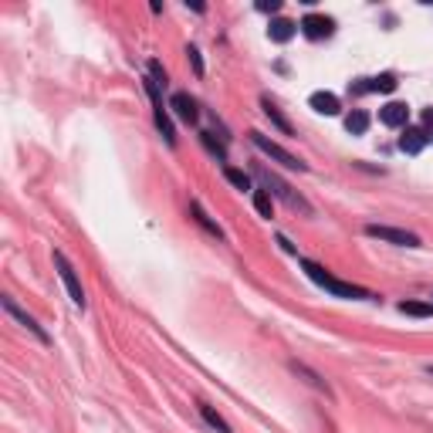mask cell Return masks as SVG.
<instances>
[{
	"instance_id": "19",
	"label": "cell",
	"mask_w": 433,
	"mask_h": 433,
	"mask_svg": "<svg viewBox=\"0 0 433 433\" xmlns=\"http://www.w3.org/2000/svg\"><path fill=\"white\" fill-rule=\"evenodd\" d=\"M190 210H193V220H197V224H204L206 230H210V234H217V237H224V230L217 227V224H213V220H210V217H206V210L200 204H197V200H193V204H190Z\"/></svg>"
},
{
	"instance_id": "1",
	"label": "cell",
	"mask_w": 433,
	"mask_h": 433,
	"mask_svg": "<svg viewBox=\"0 0 433 433\" xmlns=\"http://www.w3.org/2000/svg\"><path fill=\"white\" fill-rule=\"evenodd\" d=\"M302 268H305V275L315 284H322L325 291H332L335 298H369V291L366 288H359V284H352V281H338V278H332L325 268H318L315 261H302Z\"/></svg>"
},
{
	"instance_id": "4",
	"label": "cell",
	"mask_w": 433,
	"mask_h": 433,
	"mask_svg": "<svg viewBox=\"0 0 433 433\" xmlns=\"http://www.w3.org/2000/svg\"><path fill=\"white\" fill-rule=\"evenodd\" d=\"M366 234H369V237H379V240H386V244H396V247H420V237L409 234V230H400V227L366 224Z\"/></svg>"
},
{
	"instance_id": "20",
	"label": "cell",
	"mask_w": 433,
	"mask_h": 433,
	"mask_svg": "<svg viewBox=\"0 0 433 433\" xmlns=\"http://www.w3.org/2000/svg\"><path fill=\"white\" fill-rule=\"evenodd\" d=\"M261 105H264V115H268V119H271V122H275V126H278L281 132H284V136H291V126H288V119L281 115L278 108H275V105L268 102V99H264V102H261Z\"/></svg>"
},
{
	"instance_id": "8",
	"label": "cell",
	"mask_w": 433,
	"mask_h": 433,
	"mask_svg": "<svg viewBox=\"0 0 433 433\" xmlns=\"http://www.w3.org/2000/svg\"><path fill=\"white\" fill-rule=\"evenodd\" d=\"M409 119V105L407 102H386L379 108V122L389 129H403Z\"/></svg>"
},
{
	"instance_id": "2",
	"label": "cell",
	"mask_w": 433,
	"mask_h": 433,
	"mask_svg": "<svg viewBox=\"0 0 433 433\" xmlns=\"http://www.w3.org/2000/svg\"><path fill=\"white\" fill-rule=\"evenodd\" d=\"M251 142H254V146H257V149H261L264 156L278 159V163L284 166V170H298V173H305V170H308V166L302 163V159H298V156H291L288 149H281L278 142H271V139H268L264 132H251Z\"/></svg>"
},
{
	"instance_id": "26",
	"label": "cell",
	"mask_w": 433,
	"mask_h": 433,
	"mask_svg": "<svg viewBox=\"0 0 433 433\" xmlns=\"http://www.w3.org/2000/svg\"><path fill=\"white\" fill-rule=\"evenodd\" d=\"M423 132H433V108L423 112Z\"/></svg>"
},
{
	"instance_id": "3",
	"label": "cell",
	"mask_w": 433,
	"mask_h": 433,
	"mask_svg": "<svg viewBox=\"0 0 433 433\" xmlns=\"http://www.w3.org/2000/svg\"><path fill=\"white\" fill-rule=\"evenodd\" d=\"M54 268H58V275L65 281V288H68V295H72V302L78 308H85V291H81V281H78L75 268H72V261L61 254V251H54Z\"/></svg>"
},
{
	"instance_id": "16",
	"label": "cell",
	"mask_w": 433,
	"mask_h": 433,
	"mask_svg": "<svg viewBox=\"0 0 433 433\" xmlns=\"http://www.w3.org/2000/svg\"><path fill=\"white\" fill-rule=\"evenodd\" d=\"M200 413H204V420L210 423V427H213V430L230 433V423H227V420H224V416H220V413H217L213 407H206V403H200Z\"/></svg>"
},
{
	"instance_id": "25",
	"label": "cell",
	"mask_w": 433,
	"mask_h": 433,
	"mask_svg": "<svg viewBox=\"0 0 433 433\" xmlns=\"http://www.w3.org/2000/svg\"><path fill=\"white\" fill-rule=\"evenodd\" d=\"M190 61H193V68H197V75H204V61H200V51H197V48H190Z\"/></svg>"
},
{
	"instance_id": "10",
	"label": "cell",
	"mask_w": 433,
	"mask_h": 433,
	"mask_svg": "<svg viewBox=\"0 0 433 433\" xmlns=\"http://www.w3.org/2000/svg\"><path fill=\"white\" fill-rule=\"evenodd\" d=\"M170 108L177 112L183 122H190V126H193V122L200 119V112H197V102H193V99H190L186 92H177V95L170 99Z\"/></svg>"
},
{
	"instance_id": "5",
	"label": "cell",
	"mask_w": 433,
	"mask_h": 433,
	"mask_svg": "<svg viewBox=\"0 0 433 433\" xmlns=\"http://www.w3.org/2000/svg\"><path fill=\"white\" fill-rule=\"evenodd\" d=\"M261 179L268 183V190L275 186V193H278V197H281V200H284V204H288V206H295V210H305V213H311V206H308L305 200H302V197H298V193H295V190L288 186V183H281V179L275 177V173H268V170H261Z\"/></svg>"
},
{
	"instance_id": "21",
	"label": "cell",
	"mask_w": 433,
	"mask_h": 433,
	"mask_svg": "<svg viewBox=\"0 0 433 433\" xmlns=\"http://www.w3.org/2000/svg\"><path fill=\"white\" fill-rule=\"evenodd\" d=\"M224 179L234 183L237 190H251V177H247V173H240V170H234V166H224Z\"/></svg>"
},
{
	"instance_id": "7",
	"label": "cell",
	"mask_w": 433,
	"mask_h": 433,
	"mask_svg": "<svg viewBox=\"0 0 433 433\" xmlns=\"http://www.w3.org/2000/svg\"><path fill=\"white\" fill-rule=\"evenodd\" d=\"M298 27H302V34H305V38H311V41H322V38H329L332 31H335V21L325 17V14H308Z\"/></svg>"
},
{
	"instance_id": "12",
	"label": "cell",
	"mask_w": 433,
	"mask_h": 433,
	"mask_svg": "<svg viewBox=\"0 0 433 433\" xmlns=\"http://www.w3.org/2000/svg\"><path fill=\"white\" fill-rule=\"evenodd\" d=\"M396 88V75H379V78H362V85H352V92H393Z\"/></svg>"
},
{
	"instance_id": "27",
	"label": "cell",
	"mask_w": 433,
	"mask_h": 433,
	"mask_svg": "<svg viewBox=\"0 0 433 433\" xmlns=\"http://www.w3.org/2000/svg\"><path fill=\"white\" fill-rule=\"evenodd\" d=\"M430 305H433V298H430Z\"/></svg>"
},
{
	"instance_id": "11",
	"label": "cell",
	"mask_w": 433,
	"mask_h": 433,
	"mask_svg": "<svg viewBox=\"0 0 433 433\" xmlns=\"http://www.w3.org/2000/svg\"><path fill=\"white\" fill-rule=\"evenodd\" d=\"M427 132L423 129H403V136H400V149L403 153H409V156H416V153H423V146H427Z\"/></svg>"
},
{
	"instance_id": "14",
	"label": "cell",
	"mask_w": 433,
	"mask_h": 433,
	"mask_svg": "<svg viewBox=\"0 0 433 433\" xmlns=\"http://www.w3.org/2000/svg\"><path fill=\"white\" fill-rule=\"evenodd\" d=\"M308 105H311L318 115H338V99H335L332 92H315V95L308 99Z\"/></svg>"
},
{
	"instance_id": "9",
	"label": "cell",
	"mask_w": 433,
	"mask_h": 433,
	"mask_svg": "<svg viewBox=\"0 0 433 433\" xmlns=\"http://www.w3.org/2000/svg\"><path fill=\"white\" fill-rule=\"evenodd\" d=\"M3 308H7V315H14V318H17V322H21V325H24L27 332H34V335H38L41 342H48V332L41 329V325H38V322H34V318H31L27 311H21V308H17V302H14L10 295L3 298Z\"/></svg>"
},
{
	"instance_id": "17",
	"label": "cell",
	"mask_w": 433,
	"mask_h": 433,
	"mask_svg": "<svg viewBox=\"0 0 433 433\" xmlns=\"http://www.w3.org/2000/svg\"><path fill=\"white\" fill-rule=\"evenodd\" d=\"M254 210L261 217H275V200L268 190H254Z\"/></svg>"
},
{
	"instance_id": "18",
	"label": "cell",
	"mask_w": 433,
	"mask_h": 433,
	"mask_svg": "<svg viewBox=\"0 0 433 433\" xmlns=\"http://www.w3.org/2000/svg\"><path fill=\"white\" fill-rule=\"evenodd\" d=\"M400 311L403 315H416V318H427V315H433V305L430 302H400Z\"/></svg>"
},
{
	"instance_id": "13",
	"label": "cell",
	"mask_w": 433,
	"mask_h": 433,
	"mask_svg": "<svg viewBox=\"0 0 433 433\" xmlns=\"http://www.w3.org/2000/svg\"><path fill=\"white\" fill-rule=\"evenodd\" d=\"M295 21H288V17H275L271 21V27H268V38L271 41H278V44H284V41H291L295 38Z\"/></svg>"
},
{
	"instance_id": "6",
	"label": "cell",
	"mask_w": 433,
	"mask_h": 433,
	"mask_svg": "<svg viewBox=\"0 0 433 433\" xmlns=\"http://www.w3.org/2000/svg\"><path fill=\"white\" fill-rule=\"evenodd\" d=\"M146 88H149V99H153V108H156V129L166 136V142L173 146L177 142V132L170 126V115H166V108H163V99H159V85L156 81H146Z\"/></svg>"
},
{
	"instance_id": "15",
	"label": "cell",
	"mask_w": 433,
	"mask_h": 433,
	"mask_svg": "<svg viewBox=\"0 0 433 433\" xmlns=\"http://www.w3.org/2000/svg\"><path fill=\"white\" fill-rule=\"evenodd\" d=\"M345 129H349L352 136H362V132L369 129V115H366L362 108H356V112H349V115H345Z\"/></svg>"
},
{
	"instance_id": "22",
	"label": "cell",
	"mask_w": 433,
	"mask_h": 433,
	"mask_svg": "<svg viewBox=\"0 0 433 433\" xmlns=\"http://www.w3.org/2000/svg\"><path fill=\"white\" fill-rule=\"evenodd\" d=\"M204 142H206V149H210V153H217V156H220V163L227 159V153H224V146H220V142H213V132H204Z\"/></svg>"
},
{
	"instance_id": "24",
	"label": "cell",
	"mask_w": 433,
	"mask_h": 433,
	"mask_svg": "<svg viewBox=\"0 0 433 433\" xmlns=\"http://www.w3.org/2000/svg\"><path fill=\"white\" fill-rule=\"evenodd\" d=\"M257 10H264V14H275V10H281V0H261V3H257Z\"/></svg>"
},
{
	"instance_id": "23",
	"label": "cell",
	"mask_w": 433,
	"mask_h": 433,
	"mask_svg": "<svg viewBox=\"0 0 433 433\" xmlns=\"http://www.w3.org/2000/svg\"><path fill=\"white\" fill-rule=\"evenodd\" d=\"M149 72H153L156 85H166V72H163V65H159V61H149Z\"/></svg>"
}]
</instances>
